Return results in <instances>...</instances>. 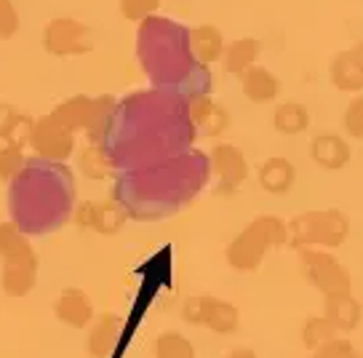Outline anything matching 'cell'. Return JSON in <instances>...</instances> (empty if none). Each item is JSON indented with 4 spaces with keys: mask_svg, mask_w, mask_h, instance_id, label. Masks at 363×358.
I'll return each mask as SVG.
<instances>
[{
    "mask_svg": "<svg viewBox=\"0 0 363 358\" xmlns=\"http://www.w3.org/2000/svg\"><path fill=\"white\" fill-rule=\"evenodd\" d=\"M0 286L6 297H27L38 283V254L0 259Z\"/></svg>",
    "mask_w": 363,
    "mask_h": 358,
    "instance_id": "7c38bea8",
    "label": "cell"
},
{
    "mask_svg": "<svg viewBox=\"0 0 363 358\" xmlns=\"http://www.w3.org/2000/svg\"><path fill=\"white\" fill-rule=\"evenodd\" d=\"M182 318L193 326H208L214 335H235L240 326L238 308L211 294L187 297L182 305Z\"/></svg>",
    "mask_w": 363,
    "mask_h": 358,
    "instance_id": "ba28073f",
    "label": "cell"
},
{
    "mask_svg": "<svg viewBox=\"0 0 363 358\" xmlns=\"http://www.w3.org/2000/svg\"><path fill=\"white\" fill-rule=\"evenodd\" d=\"M208 163H211V171L216 174V192L219 195L238 192L249 179L246 156L235 145H227V142L214 145V150L208 153Z\"/></svg>",
    "mask_w": 363,
    "mask_h": 358,
    "instance_id": "30bf717a",
    "label": "cell"
},
{
    "mask_svg": "<svg viewBox=\"0 0 363 358\" xmlns=\"http://www.w3.org/2000/svg\"><path fill=\"white\" fill-rule=\"evenodd\" d=\"M323 315L340 335H350L361 324L363 308L352 294H337V297H323Z\"/></svg>",
    "mask_w": 363,
    "mask_h": 358,
    "instance_id": "ac0fdd59",
    "label": "cell"
},
{
    "mask_svg": "<svg viewBox=\"0 0 363 358\" xmlns=\"http://www.w3.org/2000/svg\"><path fill=\"white\" fill-rule=\"evenodd\" d=\"M155 358H195V347L179 332H163L155 340Z\"/></svg>",
    "mask_w": 363,
    "mask_h": 358,
    "instance_id": "f1b7e54d",
    "label": "cell"
},
{
    "mask_svg": "<svg viewBox=\"0 0 363 358\" xmlns=\"http://www.w3.org/2000/svg\"><path fill=\"white\" fill-rule=\"evenodd\" d=\"M257 182L264 192L270 195H286V192L294 188L296 182V168L289 158H267L264 163H259L257 168Z\"/></svg>",
    "mask_w": 363,
    "mask_h": 358,
    "instance_id": "e0dca14e",
    "label": "cell"
},
{
    "mask_svg": "<svg viewBox=\"0 0 363 358\" xmlns=\"http://www.w3.org/2000/svg\"><path fill=\"white\" fill-rule=\"evenodd\" d=\"M342 126H345L347 136L363 139V94H358V97H352V99L347 102L345 115H342Z\"/></svg>",
    "mask_w": 363,
    "mask_h": 358,
    "instance_id": "1f68e13d",
    "label": "cell"
},
{
    "mask_svg": "<svg viewBox=\"0 0 363 358\" xmlns=\"http://www.w3.org/2000/svg\"><path fill=\"white\" fill-rule=\"evenodd\" d=\"M75 206L72 174L62 163L35 158L11 182L9 209L24 233H51L67 222Z\"/></svg>",
    "mask_w": 363,
    "mask_h": 358,
    "instance_id": "3957f363",
    "label": "cell"
},
{
    "mask_svg": "<svg viewBox=\"0 0 363 358\" xmlns=\"http://www.w3.org/2000/svg\"><path fill=\"white\" fill-rule=\"evenodd\" d=\"M340 332L334 329L326 315H313V318H307L305 324H302V342H305L307 350H315V347L326 345L331 340H337Z\"/></svg>",
    "mask_w": 363,
    "mask_h": 358,
    "instance_id": "83f0119b",
    "label": "cell"
},
{
    "mask_svg": "<svg viewBox=\"0 0 363 358\" xmlns=\"http://www.w3.org/2000/svg\"><path fill=\"white\" fill-rule=\"evenodd\" d=\"M27 158H24V147L11 145V142H3L0 147V182L11 185L13 179L19 177V171L24 168Z\"/></svg>",
    "mask_w": 363,
    "mask_h": 358,
    "instance_id": "f546056e",
    "label": "cell"
},
{
    "mask_svg": "<svg viewBox=\"0 0 363 358\" xmlns=\"http://www.w3.org/2000/svg\"><path fill=\"white\" fill-rule=\"evenodd\" d=\"M193 136L187 99L150 91L128 97L115 107L102 145L115 168H147L182 156Z\"/></svg>",
    "mask_w": 363,
    "mask_h": 358,
    "instance_id": "6da1fadb",
    "label": "cell"
},
{
    "mask_svg": "<svg viewBox=\"0 0 363 358\" xmlns=\"http://www.w3.org/2000/svg\"><path fill=\"white\" fill-rule=\"evenodd\" d=\"M299 268L323 297L352 294V276L329 249H299Z\"/></svg>",
    "mask_w": 363,
    "mask_h": 358,
    "instance_id": "8992f818",
    "label": "cell"
},
{
    "mask_svg": "<svg viewBox=\"0 0 363 358\" xmlns=\"http://www.w3.org/2000/svg\"><path fill=\"white\" fill-rule=\"evenodd\" d=\"M94 110H96L94 97L75 94V97H67L65 102H59L57 107L51 110V115L62 126H67L69 131H89L91 121H94Z\"/></svg>",
    "mask_w": 363,
    "mask_h": 358,
    "instance_id": "d6986e66",
    "label": "cell"
},
{
    "mask_svg": "<svg viewBox=\"0 0 363 358\" xmlns=\"http://www.w3.org/2000/svg\"><path fill=\"white\" fill-rule=\"evenodd\" d=\"M78 166H80V174L94 179V182L110 179L115 171L113 161H110V156H107V150H104V145H99V142H91L89 147L80 150Z\"/></svg>",
    "mask_w": 363,
    "mask_h": 358,
    "instance_id": "484cf974",
    "label": "cell"
},
{
    "mask_svg": "<svg viewBox=\"0 0 363 358\" xmlns=\"http://www.w3.org/2000/svg\"><path fill=\"white\" fill-rule=\"evenodd\" d=\"M35 249L30 238L16 222H0V259L22 257V254H33Z\"/></svg>",
    "mask_w": 363,
    "mask_h": 358,
    "instance_id": "4316f807",
    "label": "cell"
},
{
    "mask_svg": "<svg viewBox=\"0 0 363 358\" xmlns=\"http://www.w3.org/2000/svg\"><path fill=\"white\" fill-rule=\"evenodd\" d=\"M208 171H211L208 156L182 153L155 166L128 171L118 182L115 201L123 206L128 217H139V219L166 217L182 209L203 188Z\"/></svg>",
    "mask_w": 363,
    "mask_h": 358,
    "instance_id": "7a4b0ae2",
    "label": "cell"
},
{
    "mask_svg": "<svg viewBox=\"0 0 363 358\" xmlns=\"http://www.w3.org/2000/svg\"><path fill=\"white\" fill-rule=\"evenodd\" d=\"M329 78H331V83H334V89L345 91V94H361L363 91V72H361V67L355 65L350 48H347V51H340V54L331 59Z\"/></svg>",
    "mask_w": 363,
    "mask_h": 358,
    "instance_id": "cb8c5ba5",
    "label": "cell"
},
{
    "mask_svg": "<svg viewBox=\"0 0 363 358\" xmlns=\"http://www.w3.org/2000/svg\"><path fill=\"white\" fill-rule=\"evenodd\" d=\"M118 9H121V16H123L125 22L142 24V22H147L150 16L158 13L160 0H121Z\"/></svg>",
    "mask_w": 363,
    "mask_h": 358,
    "instance_id": "4dcf8cb0",
    "label": "cell"
},
{
    "mask_svg": "<svg viewBox=\"0 0 363 358\" xmlns=\"http://www.w3.org/2000/svg\"><path fill=\"white\" fill-rule=\"evenodd\" d=\"M240 91L243 97L254 104H267L281 94V80L272 70L254 65L251 70H246V75L240 78Z\"/></svg>",
    "mask_w": 363,
    "mask_h": 358,
    "instance_id": "ffe728a7",
    "label": "cell"
},
{
    "mask_svg": "<svg viewBox=\"0 0 363 358\" xmlns=\"http://www.w3.org/2000/svg\"><path fill=\"white\" fill-rule=\"evenodd\" d=\"M40 43L48 56H59V59L86 56L89 51H94V30L75 16H57L43 27Z\"/></svg>",
    "mask_w": 363,
    "mask_h": 358,
    "instance_id": "52a82bcc",
    "label": "cell"
},
{
    "mask_svg": "<svg viewBox=\"0 0 363 358\" xmlns=\"http://www.w3.org/2000/svg\"><path fill=\"white\" fill-rule=\"evenodd\" d=\"M284 246H289V222L275 214H259L230 241L227 262L238 273H254L264 262L267 251Z\"/></svg>",
    "mask_w": 363,
    "mask_h": 358,
    "instance_id": "277c9868",
    "label": "cell"
},
{
    "mask_svg": "<svg viewBox=\"0 0 363 358\" xmlns=\"http://www.w3.org/2000/svg\"><path fill=\"white\" fill-rule=\"evenodd\" d=\"M54 315L65 326H72V329H86L91 326V321L96 318V310H94V303L91 297L83 289H75V286H67V289L59 291V297L54 300Z\"/></svg>",
    "mask_w": 363,
    "mask_h": 358,
    "instance_id": "4fadbf2b",
    "label": "cell"
},
{
    "mask_svg": "<svg viewBox=\"0 0 363 358\" xmlns=\"http://www.w3.org/2000/svg\"><path fill=\"white\" fill-rule=\"evenodd\" d=\"M272 126H275L278 134L286 136L305 134L307 129H310V110H307L305 104H299V102H284L272 112Z\"/></svg>",
    "mask_w": 363,
    "mask_h": 358,
    "instance_id": "d4e9b609",
    "label": "cell"
},
{
    "mask_svg": "<svg viewBox=\"0 0 363 358\" xmlns=\"http://www.w3.org/2000/svg\"><path fill=\"white\" fill-rule=\"evenodd\" d=\"M350 54H352V59H355V65H358V67H361V72H363V40H358V43L352 45Z\"/></svg>",
    "mask_w": 363,
    "mask_h": 358,
    "instance_id": "d590c367",
    "label": "cell"
},
{
    "mask_svg": "<svg viewBox=\"0 0 363 358\" xmlns=\"http://www.w3.org/2000/svg\"><path fill=\"white\" fill-rule=\"evenodd\" d=\"M262 45L257 38H235L225 45V56H222V65L225 72L233 78H243L246 70H251L259 59Z\"/></svg>",
    "mask_w": 363,
    "mask_h": 358,
    "instance_id": "44dd1931",
    "label": "cell"
},
{
    "mask_svg": "<svg viewBox=\"0 0 363 358\" xmlns=\"http://www.w3.org/2000/svg\"><path fill=\"white\" fill-rule=\"evenodd\" d=\"M33 124V115H27V112H22L13 104H0V139L3 142L27 147L30 145Z\"/></svg>",
    "mask_w": 363,
    "mask_h": 358,
    "instance_id": "603a6c76",
    "label": "cell"
},
{
    "mask_svg": "<svg viewBox=\"0 0 363 358\" xmlns=\"http://www.w3.org/2000/svg\"><path fill=\"white\" fill-rule=\"evenodd\" d=\"M187 40H190V51H193L195 62L198 65H214V62H222L225 56V35L219 27L214 24H198L187 33Z\"/></svg>",
    "mask_w": 363,
    "mask_h": 358,
    "instance_id": "2e32d148",
    "label": "cell"
},
{
    "mask_svg": "<svg viewBox=\"0 0 363 358\" xmlns=\"http://www.w3.org/2000/svg\"><path fill=\"white\" fill-rule=\"evenodd\" d=\"M310 156L320 168L326 171H340L352 161V147L345 136L334 134V131H320L313 136L310 142Z\"/></svg>",
    "mask_w": 363,
    "mask_h": 358,
    "instance_id": "9a60e30c",
    "label": "cell"
},
{
    "mask_svg": "<svg viewBox=\"0 0 363 358\" xmlns=\"http://www.w3.org/2000/svg\"><path fill=\"white\" fill-rule=\"evenodd\" d=\"M72 222L99 235H115L125 227L128 214L118 201H86L72 212Z\"/></svg>",
    "mask_w": 363,
    "mask_h": 358,
    "instance_id": "8fae6325",
    "label": "cell"
},
{
    "mask_svg": "<svg viewBox=\"0 0 363 358\" xmlns=\"http://www.w3.org/2000/svg\"><path fill=\"white\" fill-rule=\"evenodd\" d=\"M19 27H22V19L13 0H0V40H11L19 33Z\"/></svg>",
    "mask_w": 363,
    "mask_h": 358,
    "instance_id": "836d02e7",
    "label": "cell"
},
{
    "mask_svg": "<svg viewBox=\"0 0 363 358\" xmlns=\"http://www.w3.org/2000/svg\"><path fill=\"white\" fill-rule=\"evenodd\" d=\"M187 112H190V121H193L195 129H201L206 136H222L230 129V112H227V107H222L208 94L187 99Z\"/></svg>",
    "mask_w": 363,
    "mask_h": 358,
    "instance_id": "5bb4252c",
    "label": "cell"
},
{
    "mask_svg": "<svg viewBox=\"0 0 363 358\" xmlns=\"http://www.w3.org/2000/svg\"><path fill=\"white\" fill-rule=\"evenodd\" d=\"M350 235V217L340 209H313L289 219V246L340 249Z\"/></svg>",
    "mask_w": 363,
    "mask_h": 358,
    "instance_id": "5b68a950",
    "label": "cell"
},
{
    "mask_svg": "<svg viewBox=\"0 0 363 358\" xmlns=\"http://www.w3.org/2000/svg\"><path fill=\"white\" fill-rule=\"evenodd\" d=\"M30 147L38 158L51 161V163H65L75 153V131H69L67 126H62L48 112L35 118L33 131H30Z\"/></svg>",
    "mask_w": 363,
    "mask_h": 358,
    "instance_id": "9c48e42d",
    "label": "cell"
},
{
    "mask_svg": "<svg viewBox=\"0 0 363 358\" xmlns=\"http://www.w3.org/2000/svg\"><path fill=\"white\" fill-rule=\"evenodd\" d=\"M225 358H259V356H257V350H254V347L243 345V347H233Z\"/></svg>",
    "mask_w": 363,
    "mask_h": 358,
    "instance_id": "e575fe53",
    "label": "cell"
},
{
    "mask_svg": "<svg viewBox=\"0 0 363 358\" xmlns=\"http://www.w3.org/2000/svg\"><path fill=\"white\" fill-rule=\"evenodd\" d=\"M310 358H363L355 345H352L350 340H345V337H337V340H331L326 345L315 347Z\"/></svg>",
    "mask_w": 363,
    "mask_h": 358,
    "instance_id": "d6a6232c",
    "label": "cell"
},
{
    "mask_svg": "<svg viewBox=\"0 0 363 358\" xmlns=\"http://www.w3.org/2000/svg\"><path fill=\"white\" fill-rule=\"evenodd\" d=\"M118 340V318L113 313L96 315L89 326V356L91 358H110Z\"/></svg>",
    "mask_w": 363,
    "mask_h": 358,
    "instance_id": "7402d4cb",
    "label": "cell"
}]
</instances>
